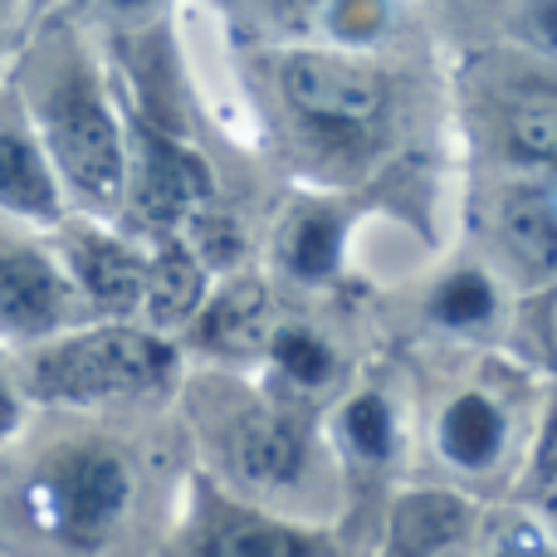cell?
I'll use <instances>...</instances> for the list:
<instances>
[{
	"mask_svg": "<svg viewBox=\"0 0 557 557\" xmlns=\"http://www.w3.org/2000/svg\"><path fill=\"white\" fill-rule=\"evenodd\" d=\"M147 470L137 445L103 425L45 431L0 450V553L113 557L143 523Z\"/></svg>",
	"mask_w": 557,
	"mask_h": 557,
	"instance_id": "obj_1",
	"label": "cell"
},
{
	"mask_svg": "<svg viewBox=\"0 0 557 557\" xmlns=\"http://www.w3.org/2000/svg\"><path fill=\"white\" fill-rule=\"evenodd\" d=\"M25 113L59 176L69 211L108 221L123 211L127 191V127L113 108L103 69L84 39L59 29L29 49L15 78Z\"/></svg>",
	"mask_w": 557,
	"mask_h": 557,
	"instance_id": "obj_2",
	"label": "cell"
},
{
	"mask_svg": "<svg viewBox=\"0 0 557 557\" xmlns=\"http://www.w3.org/2000/svg\"><path fill=\"white\" fill-rule=\"evenodd\" d=\"M10 376L29 411L98 416L166 401L182 386V347L143 318H88L10 352Z\"/></svg>",
	"mask_w": 557,
	"mask_h": 557,
	"instance_id": "obj_3",
	"label": "cell"
},
{
	"mask_svg": "<svg viewBox=\"0 0 557 557\" xmlns=\"http://www.w3.org/2000/svg\"><path fill=\"white\" fill-rule=\"evenodd\" d=\"M278 103L313 143L352 147L386 123L392 84L376 64L347 49H288L274 64Z\"/></svg>",
	"mask_w": 557,
	"mask_h": 557,
	"instance_id": "obj_4",
	"label": "cell"
},
{
	"mask_svg": "<svg viewBox=\"0 0 557 557\" xmlns=\"http://www.w3.org/2000/svg\"><path fill=\"white\" fill-rule=\"evenodd\" d=\"M211 450L225 470V490L274 504L304 490L318 455V431L294 396H250L221 411Z\"/></svg>",
	"mask_w": 557,
	"mask_h": 557,
	"instance_id": "obj_5",
	"label": "cell"
},
{
	"mask_svg": "<svg viewBox=\"0 0 557 557\" xmlns=\"http://www.w3.org/2000/svg\"><path fill=\"white\" fill-rule=\"evenodd\" d=\"M162 557H337V543L333 533L225 490L215 474H191L186 523Z\"/></svg>",
	"mask_w": 557,
	"mask_h": 557,
	"instance_id": "obj_6",
	"label": "cell"
},
{
	"mask_svg": "<svg viewBox=\"0 0 557 557\" xmlns=\"http://www.w3.org/2000/svg\"><path fill=\"white\" fill-rule=\"evenodd\" d=\"M74 323H88V313L54 240L0 231V347L20 352Z\"/></svg>",
	"mask_w": 557,
	"mask_h": 557,
	"instance_id": "obj_7",
	"label": "cell"
},
{
	"mask_svg": "<svg viewBox=\"0 0 557 557\" xmlns=\"http://www.w3.org/2000/svg\"><path fill=\"white\" fill-rule=\"evenodd\" d=\"M201 206H211V172L186 143L137 117L127 127V191L123 211L143 231L172 235L191 221Z\"/></svg>",
	"mask_w": 557,
	"mask_h": 557,
	"instance_id": "obj_8",
	"label": "cell"
},
{
	"mask_svg": "<svg viewBox=\"0 0 557 557\" xmlns=\"http://www.w3.org/2000/svg\"><path fill=\"white\" fill-rule=\"evenodd\" d=\"M54 250L84 298L88 318H143L147 294V250L127 235L108 231L94 215H74L54 225Z\"/></svg>",
	"mask_w": 557,
	"mask_h": 557,
	"instance_id": "obj_9",
	"label": "cell"
},
{
	"mask_svg": "<svg viewBox=\"0 0 557 557\" xmlns=\"http://www.w3.org/2000/svg\"><path fill=\"white\" fill-rule=\"evenodd\" d=\"M0 215L20 225H39V231H54L69 215L59 176L39 147V133L15 84L0 88Z\"/></svg>",
	"mask_w": 557,
	"mask_h": 557,
	"instance_id": "obj_10",
	"label": "cell"
},
{
	"mask_svg": "<svg viewBox=\"0 0 557 557\" xmlns=\"http://www.w3.org/2000/svg\"><path fill=\"white\" fill-rule=\"evenodd\" d=\"M513 450V416L490 386H460L435 411V455L465 480L494 474Z\"/></svg>",
	"mask_w": 557,
	"mask_h": 557,
	"instance_id": "obj_11",
	"label": "cell"
},
{
	"mask_svg": "<svg viewBox=\"0 0 557 557\" xmlns=\"http://www.w3.org/2000/svg\"><path fill=\"white\" fill-rule=\"evenodd\" d=\"M270 327H274V313H270L264 284L260 278H231V284L206 294V304L186 323V343L211 357H225V362H240V357L264 352Z\"/></svg>",
	"mask_w": 557,
	"mask_h": 557,
	"instance_id": "obj_12",
	"label": "cell"
},
{
	"mask_svg": "<svg viewBox=\"0 0 557 557\" xmlns=\"http://www.w3.org/2000/svg\"><path fill=\"white\" fill-rule=\"evenodd\" d=\"M333 445L343 455V470L367 480V474H386L401 455V411H396L392 392L376 382H362L357 392L343 396L333 416Z\"/></svg>",
	"mask_w": 557,
	"mask_h": 557,
	"instance_id": "obj_13",
	"label": "cell"
},
{
	"mask_svg": "<svg viewBox=\"0 0 557 557\" xmlns=\"http://www.w3.org/2000/svg\"><path fill=\"white\" fill-rule=\"evenodd\" d=\"M206 294H211V270L186 245V235L182 231L157 235V245L147 250L143 323L157 327V333H186V323L206 304Z\"/></svg>",
	"mask_w": 557,
	"mask_h": 557,
	"instance_id": "obj_14",
	"label": "cell"
},
{
	"mask_svg": "<svg viewBox=\"0 0 557 557\" xmlns=\"http://www.w3.org/2000/svg\"><path fill=\"white\" fill-rule=\"evenodd\" d=\"M474 523V509L450 490H411L396 499L386 557H441Z\"/></svg>",
	"mask_w": 557,
	"mask_h": 557,
	"instance_id": "obj_15",
	"label": "cell"
},
{
	"mask_svg": "<svg viewBox=\"0 0 557 557\" xmlns=\"http://www.w3.org/2000/svg\"><path fill=\"white\" fill-rule=\"evenodd\" d=\"M343 240H347L343 215L327 201H304L278 225L274 255L284 264V274H294L298 284H327V278L343 270Z\"/></svg>",
	"mask_w": 557,
	"mask_h": 557,
	"instance_id": "obj_16",
	"label": "cell"
},
{
	"mask_svg": "<svg viewBox=\"0 0 557 557\" xmlns=\"http://www.w3.org/2000/svg\"><path fill=\"white\" fill-rule=\"evenodd\" d=\"M264 362H270L274 382H278V396H318L333 386L337 376V352L318 327L308 323H274L270 327V343H264Z\"/></svg>",
	"mask_w": 557,
	"mask_h": 557,
	"instance_id": "obj_17",
	"label": "cell"
},
{
	"mask_svg": "<svg viewBox=\"0 0 557 557\" xmlns=\"http://www.w3.org/2000/svg\"><path fill=\"white\" fill-rule=\"evenodd\" d=\"M504 147L529 166H557V84H519L504 98Z\"/></svg>",
	"mask_w": 557,
	"mask_h": 557,
	"instance_id": "obj_18",
	"label": "cell"
},
{
	"mask_svg": "<svg viewBox=\"0 0 557 557\" xmlns=\"http://www.w3.org/2000/svg\"><path fill=\"white\" fill-rule=\"evenodd\" d=\"M294 20L313 35H323L333 49L372 45L392 25V5L386 0H288Z\"/></svg>",
	"mask_w": 557,
	"mask_h": 557,
	"instance_id": "obj_19",
	"label": "cell"
},
{
	"mask_svg": "<svg viewBox=\"0 0 557 557\" xmlns=\"http://www.w3.org/2000/svg\"><path fill=\"white\" fill-rule=\"evenodd\" d=\"M480 557H557V529L533 504H504L480 519Z\"/></svg>",
	"mask_w": 557,
	"mask_h": 557,
	"instance_id": "obj_20",
	"label": "cell"
},
{
	"mask_svg": "<svg viewBox=\"0 0 557 557\" xmlns=\"http://www.w3.org/2000/svg\"><path fill=\"white\" fill-rule=\"evenodd\" d=\"M499 313V288L484 270H455L435 284L431 294V318L450 333H480Z\"/></svg>",
	"mask_w": 557,
	"mask_h": 557,
	"instance_id": "obj_21",
	"label": "cell"
},
{
	"mask_svg": "<svg viewBox=\"0 0 557 557\" xmlns=\"http://www.w3.org/2000/svg\"><path fill=\"white\" fill-rule=\"evenodd\" d=\"M529 499L533 509L557 529V401L543 416L539 445H533V465H529Z\"/></svg>",
	"mask_w": 557,
	"mask_h": 557,
	"instance_id": "obj_22",
	"label": "cell"
},
{
	"mask_svg": "<svg viewBox=\"0 0 557 557\" xmlns=\"http://www.w3.org/2000/svg\"><path fill=\"white\" fill-rule=\"evenodd\" d=\"M25 421H29V406H25V396H20L15 376H10V352L0 347V450L25 431Z\"/></svg>",
	"mask_w": 557,
	"mask_h": 557,
	"instance_id": "obj_23",
	"label": "cell"
},
{
	"mask_svg": "<svg viewBox=\"0 0 557 557\" xmlns=\"http://www.w3.org/2000/svg\"><path fill=\"white\" fill-rule=\"evenodd\" d=\"M543 343H548V352L557 357V288H553V294H548V304H543Z\"/></svg>",
	"mask_w": 557,
	"mask_h": 557,
	"instance_id": "obj_24",
	"label": "cell"
},
{
	"mask_svg": "<svg viewBox=\"0 0 557 557\" xmlns=\"http://www.w3.org/2000/svg\"><path fill=\"white\" fill-rule=\"evenodd\" d=\"M152 5H162V0H103V10H113V15H137V10Z\"/></svg>",
	"mask_w": 557,
	"mask_h": 557,
	"instance_id": "obj_25",
	"label": "cell"
},
{
	"mask_svg": "<svg viewBox=\"0 0 557 557\" xmlns=\"http://www.w3.org/2000/svg\"><path fill=\"white\" fill-rule=\"evenodd\" d=\"M441 557H445V553H441Z\"/></svg>",
	"mask_w": 557,
	"mask_h": 557,
	"instance_id": "obj_26",
	"label": "cell"
}]
</instances>
